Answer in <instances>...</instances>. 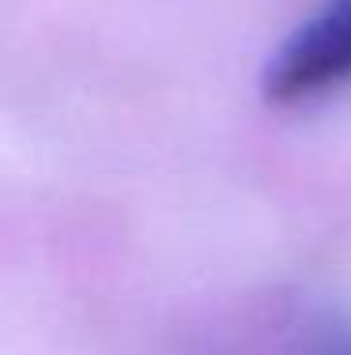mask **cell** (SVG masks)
Returning <instances> with one entry per match:
<instances>
[{
  "instance_id": "1",
  "label": "cell",
  "mask_w": 351,
  "mask_h": 355,
  "mask_svg": "<svg viewBox=\"0 0 351 355\" xmlns=\"http://www.w3.org/2000/svg\"><path fill=\"white\" fill-rule=\"evenodd\" d=\"M351 83V0H325L272 53L264 69V98L303 106Z\"/></svg>"
},
{
  "instance_id": "2",
  "label": "cell",
  "mask_w": 351,
  "mask_h": 355,
  "mask_svg": "<svg viewBox=\"0 0 351 355\" xmlns=\"http://www.w3.org/2000/svg\"><path fill=\"white\" fill-rule=\"evenodd\" d=\"M295 355H351V318L314 310L295 333Z\"/></svg>"
}]
</instances>
